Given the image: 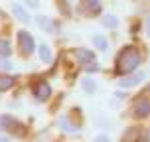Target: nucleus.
Returning a JSON list of instances; mask_svg holds the SVG:
<instances>
[{
  "label": "nucleus",
  "instance_id": "nucleus-1",
  "mask_svg": "<svg viewBox=\"0 0 150 142\" xmlns=\"http://www.w3.org/2000/svg\"><path fill=\"white\" fill-rule=\"evenodd\" d=\"M140 52L136 49L134 45H125L117 55V73L119 75H128L132 73L138 65H140Z\"/></svg>",
  "mask_w": 150,
  "mask_h": 142
},
{
  "label": "nucleus",
  "instance_id": "nucleus-2",
  "mask_svg": "<svg viewBox=\"0 0 150 142\" xmlns=\"http://www.w3.org/2000/svg\"><path fill=\"white\" fill-rule=\"evenodd\" d=\"M16 40H18V47H20V53L22 55H32V53L38 49L36 45V40H34V36H32L28 30H18V34H16Z\"/></svg>",
  "mask_w": 150,
  "mask_h": 142
},
{
  "label": "nucleus",
  "instance_id": "nucleus-3",
  "mask_svg": "<svg viewBox=\"0 0 150 142\" xmlns=\"http://www.w3.org/2000/svg\"><path fill=\"white\" fill-rule=\"evenodd\" d=\"M77 12L87 16V18H91V16H95V14H101L103 12L101 0H81L79 6H77Z\"/></svg>",
  "mask_w": 150,
  "mask_h": 142
},
{
  "label": "nucleus",
  "instance_id": "nucleus-4",
  "mask_svg": "<svg viewBox=\"0 0 150 142\" xmlns=\"http://www.w3.org/2000/svg\"><path fill=\"white\" fill-rule=\"evenodd\" d=\"M32 93H34L36 101H40V103H45V101L50 99V95H52V87H50V83L45 81V79H40L38 83H34Z\"/></svg>",
  "mask_w": 150,
  "mask_h": 142
},
{
  "label": "nucleus",
  "instance_id": "nucleus-5",
  "mask_svg": "<svg viewBox=\"0 0 150 142\" xmlns=\"http://www.w3.org/2000/svg\"><path fill=\"white\" fill-rule=\"evenodd\" d=\"M136 117H148L150 114V99L148 97H140L134 101V107H132Z\"/></svg>",
  "mask_w": 150,
  "mask_h": 142
},
{
  "label": "nucleus",
  "instance_id": "nucleus-6",
  "mask_svg": "<svg viewBox=\"0 0 150 142\" xmlns=\"http://www.w3.org/2000/svg\"><path fill=\"white\" fill-rule=\"evenodd\" d=\"M12 14H14L16 20H20L22 24H30L32 22V16H30V12H28V8L22 6V4H18V2L12 4Z\"/></svg>",
  "mask_w": 150,
  "mask_h": 142
},
{
  "label": "nucleus",
  "instance_id": "nucleus-7",
  "mask_svg": "<svg viewBox=\"0 0 150 142\" xmlns=\"http://www.w3.org/2000/svg\"><path fill=\"white\" fill-rule=\"evenodd\" d=\"M16 126H20V122L14 119V117H10V114H0V130H12L14 132Z\"/></svg>",
  "mask_w": 150,
  "mask_h": 142
},
{
  "label": "nucleus",
  "instance_id": "nucleus-8",
  "mask_svg": "<svg viewBox=\"0 0 150 142\" xmlns=\"http://www.w3.org/2000/svg\"><path fill=\"white\" fill-rule=\"evenodd\" d=\"M75 55H77L79 63H83V65L95 61V53L91 52V49H87V47H77V49H75Z\"/></svg>",
  "mask_w": 150,
  "mask_h": 142
},
{
  "label": "nucleus",
  "instance_id": "nucleus-9",
  "mask_svg": "<svg viewBox=\"0 0 150 142\" xmlns=\"http://www.w3.org/2000/svg\"><path fill=\"white\" fill-rule=\"evenodd\" d=\"M144 77H146V73L144 71H138V73L130 75V77H127V79H120V87H134V85H138V83L142 81Z\"/></svg>",
  "mask_w": 150,
  "mask_h": 142
},
{
  "label": "nucleus",
  "instance_id": "nucleus-10",
  "mask_svg": "<svg viewBox=\"0 0 150 142\" xmlns=\"http://www.w3.org/2000/svg\"><path fill=\"white\" fill-rule=\"evenodd\" d=\"M38 55H40L42 63H52V59H53L52 47H50L47 44H40V45H38Z\"/></svg>",
  "mask_w": 150,
  "mask_h": 142
},
{
  "label": "nucleus",
  "instance_id": "nucleus-11",
  "mask_svg": "<svg viewBox=\"0 0 150 142\" xmlns=\"http://www.w3.org/2000/svg\"><path fill=\"white\" fill-rule=\"evenodd\" d=\"M36 24H38V26H40L44 32H47V34H53V22L47 18V16H44V14L36 16Z\"/></svg>",
  "mask_w": 150,
  "mask_h": 142
},
{
  "label": "nucleus",
  "instance_id": "nucleus-12",
  "mask_svg": "<svg viewBox=\"0 0 150 142\" xmlns=\"http://www.w3.org/2000/svg\"><path fill=\"white\" fill-rule=\"evenodd\" d=\"M93 45L97 47L99 52H107V47H109V40H107L103 34H97V36H93Z\"/></svg>",
  "mask_w": 150,
  "mask_h": 142
},
{
  "label": "nucleus",
  "instance_id": "nucleus-13",
  "mask_svg": "<svg viewBox=\"0 0 150 142\" xmlns=\"http://www.w3.org/2000/svg\"><path fill=\"white\" fill-rule=\"evenodd\" d=\"M16 85V77L12 75H0V91H8Z\"/></svg>",
  "mask_w": 150,
  "mask_h": 142
},
{
  "label": "nucleus",
  "instance_id": "nucleus-14",
  "mask_svg": "<svg viewBox=\"0 0 150 142\" xmlns=\"http://www.w3.org/2000/svg\"><path fill=\"white\" fill-rule=\"evenodd\" d=\"M12 53V45L6 37H0V57H10Z\"/></svg>",
  "mask_w": 150,
  "mask_h": 142
},
{
  "label": "nucleus",
  "instance_id": "nucleus-15",
  "mask_svg": "<svg viewBox=\"0 0 150 142\" xmlns=\"http://www.w3.org/2000/svg\"><path fill=\"white\" fill-rule=\"evenodd\" d=\"M81 87H83V91H87V93H95V89H97V85H95L93 79H83Z\"/></svg>",
  "mask_w": 150,
  "mask_h": 142
},
{
  "label": "nucleus",
  "instance_id": "nucleus-16",
  "mask_svg": "<svg viewBox=\"0 0 150 142\" xmlns=\"http://www.w3.org/2000/svg\"><path fill=\"white\" fill-rule=\"evenodd\" d=\"M59 124H61V128H63L65 132H77V126H75V124H71L67 119H61Z\"/></svg>",
  "mask_w": 150,
  "mask_h": 142
},
{
  "label": "nucleus",
  "instance_id": "nucleus-17",
  "mask_svg": "<svg viewBox=\"0 0 150 142\" xmlns=\"http://www.w3.org/2000/svg\"><path fill=\"white\" fill-rule=\"evenodd\" d=\"M134 136H140V130H138V128H130L128 134L122 136V142H132V140H134Z\"/></svg>",
  "mask_w": 150,
  "mask_h": 142
},
{
  "label": "nucleus",
  "instance_id": "nucleus-18",
  "mask_svg": "<svg viewBox=\"0 0 150 142\" xmlns=\"http://www.w3.org/2000/svg\"><path fill=\"white\" fill-rule=\"evenodd\" d=\"M117 24H119V20L115 16H105L103 18V26H107V28H117Z\"/></svg>",
  "mask_w": 150,
  "mask_h": 142
},
{
  "label": "nucleus",
  "instance_id": "nucleus-19",
  "mask_svg": "<svg viewBox=\"0 0 150 142\" xmlns=\"http://www.w3.org/2000/svg\"><path fill=\"white\" fill-rule=\"evenodd\" d=\"M0 69L2 71H12V63L8 57H0Z\"/></svg>",
  "mask_w": 150,
  "mask_h": 142
},
{
  "label": "nucleus",
  "instance_id": "nucleus-20",
  "mask_svg": "<svg viewBox=\"0 0 150 142\" xmlns=\"http://www.w3.org/2000/svg\"><path fill=\"white\" fill-rule=\"evenodd\" d=\"M26 2V6H30V8H38L40 6V0H24Z\"/></svg>",
  "mask_w": 150,
  "mask_h": 142
},
{
  "label": "nucleus",
  "instance_id": "nucleus-21",
  "mask_svg": "<svg viewBox=\"0 0 150 142\" xmlns=\"http://www.w3.org/2000/svg\"><path fill=\"white\" fill-rule=\"evenodd\" d=\"M93 142H111V140H109V136L99 134V136H95V140H93Z\"/></svg>",
  "mask_w": 150,
  "mask_h": 142
},
{
  "label": "nucleus",
  "instance_id": "nucleus-22",
  "mask_svg": "<svg viewBox=\"0 0 150 142\" xmlns=\"http://www.w3.org/2000/svg\"><path fill=\"white\" fill-rule=\"evenodd\" d=\"M87 71H89V73H93V71H99V65H89V67H87Z\"/></svg>",
  "mask_w": 150,
  "mask_h": 142
},
{
  "label": "nucleus",
  "instance_id": "nucleus-23",
  "mask_svg": "<svg viewBox=\"0 0 150 142\" xmlns=\"http://www.w3.org/2000/svg\"><path fill=\"white\" fill-rule=\"evenodd\" d=\"M146 34H148V37H150V16L146 18Z\"/></svg>",
  "mask_w": 150,
  "mask_h": 142
},
{
  "label": "nucleus",
  "instance_id": "nucleus-24",
  "mask_svg": "<svg viewBox=\"0 0 150 142\" xmlns=\"http://www.w3.org/2000/svg\"><path fill=\"white\" fill-rule=\"evenodd\" d=\"M0 142H12V140H10L8 136H0Z\"/></svg>",
  "mask_w": 150,
  "mask_h": 142
}]
</instances>
